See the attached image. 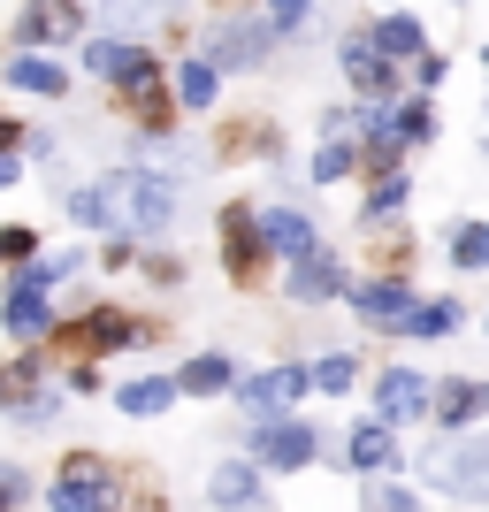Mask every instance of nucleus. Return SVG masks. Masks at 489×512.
Masks as SVG:
<instances>
[{
    "instance_id": "nucleus-1",
    "label": "nucleus",
    "mask_w": 489,
    "mask_h": 512,
    "mask_svg": "<svg viewBox=\"0 0 489 512\" xmlns=\"http://www.w3.org/2000/svg\"><path fill=\"white\" fill-rule=\"evenodd\" d=\"M138 344H161V321L130 314L123 299H92V306H69L54 321L46 352L54 360H115V352H138Z\"/></svg>"
},
{
    "instance_id": "nucleus-2",
    "label": "nucleus",
    "mask_w": 489,
    "mask_h": 512,
    "mask_svg": "<svg viewBox=\"0 0 489 512\" xmlns=\"http://www.w3.org/2000/svg\"><path fill=\"white\" fill-rule=\"evenodd\" d=\"M100 184H107V199H115V222H123L138 245H161V237L176 230V214H184V184L161 176L153 161H123V169H107Z\"/></svg>"
},
{
    "instance_id": "nucleus-3",
    "label": "nucleus",
    "mask_w": 489,
    "mask_h": 512,
    "mask_svg": "<svg viewBox=\"0 0 489 512\" xmlns=\"http://www.w3.org/2000/svg\"><path fill=\"white\" fill-rule=\"evenodd\" d=\"M123 482H130V467L115 451L77 444V451H62L54 474L39 482V505L46 512H123Z\"/></svg>"
},
{
    "instance_id": "nucleus-4",
    "label": "nucleus",
    "mask_w": 489,
    "mask_h": 512,
    "mask_svg": "<svg viewBox=\"0 0 489 512\" xmlns=\"http://www.w3.org/2000/svg\"><path fill=\"white\" fill-rule=\"evenodd\" d=\"M77 69H85L92 85H107V92H130V85H153V77H169V62H161V46H146V39H115V31L85 39Z\"/></svg>"
},
{
    "instance_id": "nucleus-5",
    "label": "nucleus",
    "mask_w": 489,
    "mask_h": 512,
    "mask_svg": "<svg viewBox=\"0 0 489 512\" xmlns=\"http://www.w3.org/2000/svg\"><path fill=\"white\" fill-rule=\"evenodd\" d=\"M85 31H92L85 0H23L16 16H8V46H16V54H62V46L85 39Z\"/></svg>"
},
{
    "instance_id": "nucleus-6",
    "label": "nucleus",
    "mask_w": 489,
    "mask_h": 512,
    "mask_svg": "<svg viewBox=\"0 0 489 512\" xmlns=\"http://www.w3.org/2000/svg\"><path fill=\"white\" fill-rule=\"evenodd\" d=\"M421 482L444 497H467V505H489V436H451V444L421 451Z\"/></svg>"
},
{
    "instance_id": "nucleus-7",
    "label": "nucleus",
    "mask_w": 489,
    "mask_h": 512,
    "mask_svg": "<svg viewBox=\"0 0 489 512\" xmlns=\"http://www.w3.org/2000/svg\"><path fill=\"white\" fill-rule=\"evenodd\" d=\"M237 413L245 421H283V413H298V398H314V367L306 360H283V367H260V375H237Z\"/></svg>"
},
{
    "instance_id": "nucleus-8",
    "label": "nucleus",
    "mask_w": 489,
    "mask_h": 512,
    "mask_svg": "<svg viewBox=\"0 0 489 512\" xmlns=\"http://www.w3.org/2000/svg\"><path fill=\"white\" fill-rule=\"evenodd\" d=\"M245 459H253L260 474H306V467L321 459V428L298 421V413L260 421V428H245Z\"/></svg>"
},
{
    "instance_id": "nucleus-9",
    "label": "nucleus",
    "mask_w": 489,
    "mask_h": 512,
    "mask_svg": "<svg viewBox=\"0 0 489 512\" xmlns=\"http://www.w3.org/2000/svg\"><path fill=\"white\" fill-rule=\"evenodd\" d=\"M214 245H222V276L245 291V283H260V268H268V230H260V207H245V199H230V207L214 214Z\"/></svg>"
},
{
    "instance_id": "nucleus-10",
    "label": "nucleus",
    "mask_w": 489,
    "mask_h": 512,
    "mask_svg": "<svg viewBox=\"0 0 489 512\" xmlns=\"http://www.w3.org/2000/svg\"><path fill=\"white\" fill-rule=\"evenodd\" d=\"M54 321H62L54 291H39L23 268H8V283H0V337H8V344H46V337H54Z\"/></svg>"
},
{
    "instance_id": "nucleus-11",
    "label": "nucleus",
    "mask_w": 489,
    "mask_h": 512,
    "mask_svg": "<svg viewBox=\"0 0 489 512\" xmlns=\"http://www.w3.org/2000/svg\"><path fill=\"white\" fill-rule=\"evenodd\" d=\"M268 46H276V23L268 16H222V23H207V46H199V54L230 77V69H260Z\"/></svg>"
},
{
    "instance_id": "nucleus-12",
    "label": "nucleus",
    "mask_w": 489,
    "mask_h": 512,
    "mask_svg": "<svg viewBox=\"0 0 489 512\" xmlns=\"http://www.w3.org/2000/svg\"><path fill=\"white\" fill-rule=\"evenodd\" d=\"M54 367H62V360H54L46 344H8V352H0V413L31 406V398L54 383Z\"/></svg>"
},
{
    "instance_id": "nucleus-13",
    "label": "nucleus",
    "mask_w": 489,
    "mask_h": 512,
    "mask_svg": "<svg viewBox=\"0 0 489 512\" xmlns=\"http://www.w3.org/2000/svg\"><path fill=\"white\" fill-rule=\"evenodd\" d=\"M344 299H352V314H360L367 329H405V321H413V306H421L405 276H367V283L352 276V291H344Z\"/></svg>"
},
{
    "instance_id": "nucleus-14",
    "label": "nucleus",
    "mask_w": 489,
    "mask_h": 512,
    "mask_svg": "<svg viewBox=\"0 0 489 512\" xmlns=\"http://www.w3.org/2000/svg\"><path fill=\"white\" fill-rule=\"evenodd\" d=\"M428 406H436V390H428L421 367H383L375 375V421L405 428V421H428Z\"/></svg>"
},
{
    "instance_id": "nucleus-15",
    "label": "nucleus",
    "mask_w": 489,
    "mask_h": 512,
    "mask_svg": "<svg viewBox=\"0 0 489 512\" xmlns=\"http://www.w3.org/2000/svg\"><path fill=\"white\" fill-rule=\"evenodd\" d=\"M352 291V268H344L337 253H306V260H291V276H283V299L291 306H329V299H344Z\"/></svg>"
},
{
    "instance_id": "nucleus-16",
    "label": "nucleus",
    "mask_w": 489,
    "mask_h": 512,
    "mask_svg": "<svg viewBox=\"0 0 489 512\" xmlns=\"http://www.w3.org/2000/svg\"><path fill=\"white\" fill-rule=\"evenodd\" d=\"M207 505L214 512H260L268 505V474L253 459H214L207 467Z\"/></svg>"
},
{
    "instance_id": "nucleus-17",
    "label": "nucleus",
    "mask_w": 489,
    "mask_h": 512,
    "mask_svg": "<svg viewBox=\"0 0 489 512\" xmlns=\"http://www.w3.org/2000/svg\"><path fill=\"white\" fill-rule=\"evenodd\" d=\"M184 0H92V23L115 31V39H138V31H169V16Z\"/></svg>"
},
{
    "instance_id": "nucleus-18",
    "label": "nucleus",
    "mask_w": 489,
    "mask_h": 512,
    "mask_svg": "<svg viewBox=\"0 0 489 512\" xmlns=\"http://www.w3.org/2000/svg\"><path fill=\"white\" fill-rule=\"evenodd\" d=\"M260 230H268V253L291 268V260L321 253V230H314V214L306 207H260Z\"/></svg>"
},
{
    "instance_id": "nucleus-19",
    "label": "nucleus",
    "mask_w": 489,
    "mask_h": 512,
    "mask_svg": "<svg viewBox=\"0 0 489 512\" xmlns=\"http://www.w3.org/2000/svg\"><path fill=\"white\" fill-rule=\"evenodd\" d=\"M337 62H344V85L360 92V100H398V69H390L367 39H344V46H337Z\"/></svg>"
},
{
    "instance_id": "nucleus-20",
    "label": "nucleus",
    "mask_w": 489,
    "mask_h": 512,
    "mask_svg": "<svg viewBox=\"0 0 489 512\" xmlns=\"http://www.w3.org/2000/svg\"><path fill=\"white\" fill-rule=\"evenodd\" d=\"M344 467L360 474V482H375V474L398 467V436H390V421H352V436H344Z\"/></svg>"
},
{
    "instance_id": "nucleus-21",
    "label": "nucleus",
    "mask_w": 489,
    "mask_h": 512,
    "mask_svg": "<svg viewBox=\"0 0 489 512\" xmlns=\"http://www.w3.org/2000/svg\"><path fill=\"white\" fill-rule=\"evenodd\" d=\"M0 85H8V92H31V100H69V69L54 62V54H8Z\"/></svg>"
},
{
    "instance_id": "nucleus-22",
    "label": "nucleus",
    "mask_w": 489,
    "mask_h": 512,
    "mask_svg": "<svg viewBox=\"0 0 489 512\" xmlns=\"http://www.w3.org/2000/svg\"><path fill=\"white\" fill-rule=\"evenodd\" d=\"M107 398H115V413H123V421H161L184 390H176V375H130V383H115Z\"/></svg>"
},
{
    "instance_id": "nucleus-23",
    "label": "nucleus",
    "mask_w": 489,
    "mask_h": 512,
    "mask_svg": "<svg viewBox=\"0 0 489 512\" xmlns=\"http://www.w3.org/2000/svg\"><path fill=\"white\" fill-rule=\"evenodd\" d=\"M367 46H375L383 62H421V54H428V23L405 16V8H390V16L367 23Z\"/></svg>"
},
{
    "instance_id": "nucleus-24",
    "label": "nucleus",
    "mask_w": 489,
    "mask_h": 512,
    "mask_svg": "<svg viewBox=\"0 0 489 512\" xmlns=\"http://www.w3.org/2000/svg\"><path fill=\"white\" fill-rule=\"evenodd\" d=\"M62 214H69V230H85V237H115V230H123V222H115V199H107L100 176L69 184V192H62Z\"/></svg>"
},
{
    "instance_id": "nucleus-25",
    "label": "nucleus",
    "mask_w": 489,
    "mask_h": 512,
    "mask_svg": "<svg viewBox=\"0 0 489 512\" xmlns=\"http://www.w3.org/2000/svg\"><path fill=\"white\" fill-rule=\"evenodd\" d=\"M169 92H176V107H184V115H207V107L222 100V69H214L207 54H184V62L169 69Z\"/></svg>"
},
{
    "instance_id": "nucleus-26",
    "label": "nucleus",
    "mask_w": 489,
    "mask_h": 512,
    "mask_svg": "<svg viewBox=\"0 0 489 512\" xmlns=\"http://www.w3.org/2000/svg\"><path fill=\"white\" fill-rule=\"evenodd\" d=\"M176 390H184V398H230L237 390V360L230 352H192V360L176 367Z\"/></svg>"
},
{
    "instance_id": "nucleus-27",
    "label": "nucleus",
    "mask_w": 489,
    "mask_h": 512,
    "mask_svg": "<svg viewBox=\"0 0 489 512\" xmlns=\"http://www.w3.org/2000/svg\"><path fill=\"white\" fill-rule=\"evenodd\" d=\"M428 413H436L444 428H474V421L489 413V383H474V375H451V383H436V406H428Z\"/></svg>"
},
{
    "instance_id": "nucleus-28",
    "label": "nucleus",
    "mask_w": 489,
    "mask_h": 512,
    "mask_svg": "<svg viewBox=\"0 0 489 512\" xmlns=\"http://www.w3.org/2000/svg\"><path fill=\"white\" fill-rule=\"evenodd\" d=\"M62 413H69V390H62V383H46L39 398H31V406H16V413H8V428H16V436H46V428L62 421Z\"/></svg>"
},
{
    "instance_id": "nucleus-29",
    "label": "nucleus",
    "mask_w": 489,
    "mask_h": 512,
    "mask_svg": "<svg viewBox=\"0 0 489 512\" xmlns=\"http://www.w3.org/2000/svg\"><path fill=\"white\" fill-rule=\"evenodd\" d=\"M459 321H467V314H459L451 299H421V306H413V321H405L398 337H413V344H436V337H451Z\"/></svg>"
},
{
    "instance_id": "nucleus-30",
    "label": "nucleus",
    "mask_w": 489,
    "mask_h": 512,
    "mask_svg": "<svg viewBox=\"0 0 489 512\" xmlns=\"http://www.w3.org/2000/svg\"><path fill=\"white\" fill-rule=\"evenodd\" d=\"M352 169H360V146H352V138H321L314 161H306V176H314V184H344Z\"/></svg>"
},
{
    "instance_id": "nucleus-31",
    "label": "nucleus",
    "mask_w": 489,
    "mask_h": 512,
    "mask_svg": "<svg viewBox=\"0 0 489 512\" xmlns=\"http://www.w3.org/2000/svg\"><path fill=\"white\" fill-rule=\"evenodd\" d=\"M405 199H413V176H405V169L375 176V184H367V207H360V222H390V214H398Z\"/></svg>"
},
{
    "instance_id": "nucleus-32",
    "label": "nucleus",
    "mask_w": 489,
    "mask_h": 512,
    "mask_svg": "<svg viewBox=\"0 0 489 512\" xmlns=\"http://www.w3.org/2000/svg\"><path fill=\"white\" fill-rule=\"evenodd\" d=\"M39 253H46V237L31 230V222H0V276H8V268H31Z\"/></svg>"
},
{
    "instance_id": "nucleus-33",
    "label": "nucleus",
    "mask_w": 489,
    "mask_h": 512,
    "mask_svg": "<svg viewBox=\"0 0 489 512\" xmlns=\"http://www.w3.org/2000/svg\"><path fill=\"white\" fill-rule=\"evenodd\" d=\"M451 268H467V276L489 268V222H459L451 230Z\"/></svg>"
},
{
    "instance_id": "nucleus-34",
    "label": "nucleus",
    "mask_w": 489,
    "mask_h": 512,
    "mask_svg": "<svg viewBox=\"0 0 489 512\" xmlns=\"http://www.w3.org/2000/svg\"><path fill=\"white\" fill-rule=\"evenodd\" d=\"M54 383H62L69 398H107V360H62Z\"/></svg>"
},
{
    "instance_id": "nucleus-35",
    "label": "nucleus",
    "mask_w": 489,
    "mask_h": 512,
    "mask_svg": "<svg viewBox=\"0 0 489 512\" xmlns=\"http://www.w3.org/2000/svg\"><path fill=\"white\" fill-rule=\"evenodd\" d=\"M352 383H360V360H352V352H321L314 360V390L321 398H344Z\"/></svg>"
},
{
    "instance_id": "nucleus-36",
    "label": "nucleus",
    "mask_w": 489,
    "mask_h": 512,
    "mask_svg": "<svg viewBox=\"0 0 489 512\" xmlns=\"http://www.w3.org/2000/svg\"><path fill=\"white\" fill-rule=\"evenodd\" d=\"M31 497H39L31 467H16V459H0V512H31Z\"/></svg>"
},
{
    "instance_id": "nucleus-37",
    "label": "nucleus",
    "mask_w": 489,
    "mask_h": 512,
    "mask_svg": "<svg viewBox=\"0 0 489 512\" xmlns=\"http://www.w3.org/2000/svg\"><path fill=\"white\" fill-rule=\"evenodd\" d=\"M398 138H405V146H436V107H428V100H405L398 107Z\"/></svg>"
},
{
    "instance_id": "nucleus-38",
    "label": "nucleus",
    "mask_w": 489,
    "mask_h": 512,
    "mask_svg": "<svg viewBox=\"0 0 489 512\" xmlns=\"http://www.w3.org/2000/svg\"><path fill=\"white\" fill-rule=\"evenodd\" d=\"M138 276H146L153 291H176V283H184V260H176V253H153V245H146V253H138Z\"/></svg>"
},
{
    "instance_id": "nucleus-39",
    "label": "nucleus",
    "mask_w": 489,
    "mask_h": 512,
    "mask_svg": "<svg viewBox=\"0 0 489 512\" xmlns=\"http://www.w3.org/2000/svg\"><path fill=\"white\" fill-rule=\"evenodd\" d=\"M367 512H421V497L405 490V482H383V474H375V482H367Z\"/></svg>"
},
{
    "instance_id": "nucleus-40",
    "label": "nucleus",
    "mask_w": 489,
    "mask_h": 512,
    "mask_svg": "<svg viewBox=\"0 0 489 512\" xmlns=\"http://www.w3.org/2000/svg\"><path fill=\"white\" fill-rule=\"evenodd\" d=\"M260 8H268V23H276V39H298L306 16H314V0H260Z\"/></svg>"
},
{
    "instance_id": "nucleus-41",
    "label": "nucleus",
    "mask_w": 489,
    "mask_h": 512,
    "mask_svg": "<svg viewBox=\"0 0 489 512\" xmlns=\"http://www.w3.org/2000/svg\"><path fill=\"white\" fill-rule=\"evenodd\" d=\"M23 161H31V169L62 161V138H54V130H31V138H23Z\"/></svg>"
},
{
    "instance_id": "nucleus-42",
    "label": "nucleus",
    "mask_w": 489,
    "mask_h": 512,
    "mask_svg": "<svg viewBox=\"0 0 489 512\" xmlns=\"http://www.w3.org/2000/svg\"><path fill=\"white\" fill-rule=\"evenodd\" d=\"M23 138H31V123H23V115H8V107H0V153H23Z\"/></svg>"
},
{
    "instance_id": "nucleus-43",
    "label": "nucleus",
    "mask_w": 489,
    "mask_h": 512,
    "mask_svg": "<svg viewBox=\"0 0 489 512\" xmlns=\"http://www.w3.org/2000/svg\"><path fill=\"white\" fill-rule=\"evenodd\" d=\"M23 176H31V161H23V153H0V192H16Z\"/></svg>"
},
{
    "instance_id": "nucleus-44",
    "label": "nucleus",
    "mask_w": 489,
    "mask_h": 512,
    "mask_svg": "<svg viewBox=\"0 0 489 512\" xmlns=\"http://www.w3.org/2000/svg\"><path fill=\"white\" fill-rule=\"evenodd\" d=\"M413 77H421V92L444 85V54H421V62H413Z\"/></svg>"
},
{
    "instance_id": "nucleus-45",
    "label": "nucleus",
    "mask_w": 489,
    "mask_h": 512,
    "mask_svg": "<svg viewBox=\"0 0 489 512\" xmlns=\"http://www.w3.org/2000/svg\"><path fill=\"white\" fill-rule=\"evenodd\" d=\"M482 69H489V46H482Z\"/></svg>"
}]
</instances>
